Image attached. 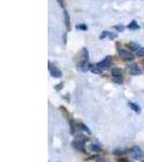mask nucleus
<instances>
[{"mask_svg":"<svg viewBox=\"0 0 144 162\" xmlns=\"http://www.w3.org/2000/svg\"><path fill=\"white\" fill-rule=\"evenodd\" d=\"M111 63H112V56H111V55H108V56H106V57L104 58L102 62L98 63L97 66L99 67L100 69H107L108 66L111 65Z\"/></svg>","mask_w":144,"mask_h":162,"instance_id":"nucleus-1","label":"nucleus"},{"mask_svg":"<svg viewBox=\"0 0 144 162\" xmlns=\"http://www.w3.org/2000/svg\"><path fill=\"white\" fill-rule=\"evenodd\" d=\"M131 154H132L133 158L136 160L141 159L142 157H143V151H142V149L139 146H133L132 148H131Z\"/></svg>","mask_w":144,"mask_h":162,"instance_id":"nucleus-2","label":"nucleus"},{"mask_svg":"<svg viewBox=\"0 0 144 162\" xmlns=\"http://www.w3.org/2000/svg\"><path fill=\"white\" fill-rule=\"evenodd\" d=\"M118 55H119V57L124 60H132L133 57H134L130 52H128L126 50H120L118 52Z\"/></svg>","mask_w":144,"mask_h":162,"instance_id":"nucleus-3","label":"nucleus"},{"mask_svg":"<svg viewBox=\"0 0 144 162\" xmlns=\"http://www.w3.org/2000/svg\"><path fill=\"white\" fill-rule=\"evenodd\" d=\"M77 68L79 69V70H81V72H86L91 69V65H90L88 62H86V60H81V62H79V63L77 64Z\"/></svg>","mask_w":144,"mask_h":162,"instance_id":"nucleus-4","label":"nucleus"},{"mask_svg":"<svg viewBox=\"0 0 144 162\" xmlns=\"http://www.w3.org/2000/svg\"><path fill=\"white\" fill-rule=\"evenodd\" d=\"M73 147L77 150H80V151H83L85 150V142L80 138H76L74 142H73Z\"/></svg>","mask_w":144,"mask_h":162,"instance_id":"nucleus-5","label":"nucleus"},{"mask_svg":"<svg viewBox=\"0 0 144 162\" xmlns=\"http://www.w3.org/2000/svg\"><path fill=\"white\" fill-rule=\"evenodd\" d=\"M49 69H50V75L54 78H60L62 77V72L60 69L56 68V67L51 66V63H49Z\"/></svg>","mask_w":144,"mask_h":162,"instance_id":"nucleus-6","label":"nucleus"},{"mask_svg":"<svg viewBox=\"0 0 144 162\" xmlns=\"http://www.w3.org/2000/svg\"><path fill=\"white\" fill-rule=\"evenodd\" d=\"M130 72L132 75H134V76H136V75H141L142 74V70L140 68H139L138 64H132L130 66Z\"/></svg>","mask_w":144,"mask_h":162,"instance_id":"nucleus-7","label":"nucleus"},{"mask_svg":"<svg viewBox=\"0 0 144 162\" xmlns=\"http://www.w3.org/2000/svg\"><path fill=\"white\" fill-rule=\"evenodd\" d=\"M89 150L93 151V152H100V151L102 150V148H101V146H99L98 144H91V145L89 146Z\"/></svg>","mask_w":144,"mask_h":162,"instance_id":"nucleus-8","label":"nucleus"},{"mask_svg":"<svg viewBox=\"0 0 144 162\" xmlns=\"http://www.w3.org/2000/svg\"><path fill=\"white\" fill-rule=\"evenodd\" d=\"M112 75H113V77H122V68H113L112 69Z\"/></svg>","mask_w":144,"mask_h":162,"instance_id":"nucleus-9","label":"nucleus"},{"mask_svg":"<svg viewBox=\"0 0 144 162\" xmlns=\"http://www.w3.org/2000/svg\"><path fill=\"white\" fill-rule=\"evenodd\" d=\"M104 37H110L111 39H113V38H116V37H117V34H115V33H110V31H103L102 35H101V38H104Z\"/></svg>","mask_w":144,"mask_h":162,"instance_id":"nucleus-10","label":"nucleus"},{"mask_svg":"<svg viewBox=\"0 0 144 162\" xmlns=\"http://www.w3.org/2000/svg\"><path fill=\"white\" fill-rule=\"evenodd\" d=\"M128 47L130 48L131 49V51H134V52H136V51H138L139 49H140V46H139V44H136V43H134V42H130V43H128L127 44Z\"/></svg>","mask_w":144,"mask_h":162,"instance_id":"nucleus-11","label":"nucleus"},{"mask_svg":"<svg viewBox=\"0 0 144 162\" xmlns=\"http://www.w3.org/2000/svg\"><path fill=\"white\" fill-rule=\"evenodd\" d=\"M93 74H97V75H100L102 74V69H100L97 65H91V69H90Z\"/></svg>","mask_w":144,"mask_h":162,"instance_id":"nucleus-12","label":"nucleus"},{"mask_svg":"<svg viewBox=\"0 0 144 162\" xmlns=\"http://www.w3.org/2000/svg\"><path fill=\"white\" fill-rule=\"evenodd\" d=\"M64 21H65L66 28L67 29H69V16H68V13H67L66 10H64Z\"/></svg>","mask_w":144,"mask_h":162,"instance_id":"nucleus-13","label":"nucleus"},{"mask_svg":"<svg viewBox=\"0 0 144 162\" xmlns=\"http://www.w3.org/2000/svg\"><path fill=\"white\" fill-rule=\"evenodd\" d=\"M129 106H130V108H132L136 113H141V109H140V106H139V105L134 104V103H129Z\"/></svg>","mask_w":144,"mask_h":162,"instance_id":"nucleus-14","label":"nucleus"},{"mask_svg":"<svg viewBox=\"0 0 144 162\" xmlns=\"http://www.w3.org/2000/svg\"><path fill=\"white\" fill-rule=\"evenodd\" d=\"M81 55H82L83 60L88 62V60H89V53H88V50H87L86 48H83V49H82V51H81Z\"/></svg>","mask_w":144,"mask_h":162,"instance_id":"nucleus-15","label":"nucleus"},{"mask_svg":"<svg viewBox=\"0 0 144 162\" xmlns=\"http://www.w3.org/2000/svg\"><path fill=\"white\" fill-rule=\"evenodd\" d=\"M128 28L130 30H136V29H139V25L136 24V21H132V22L130 23V24L128 25Z\"/></svg>","mask_w":144,"mask_h":162,"instance_id":"nucleus-16","label":"nucleus"},{"mask_svg":"<svg viewBox=\"0 0 144 162\" xmlns=\"http://www.w3.org/2000/svg\"><path fill=\"white\" fill-rule=\"evenodd\" d=\"M127 151L122 150V149H116V150L113 151V155L114 156H122V155H125Z\"/></svg>","mask_w":144,"mask_h":162,"instance_id":"nucleus-17","label":"nucleus"},{"mask_svg":"<svg viewBox=\"0 0 144 162\" xmlns=\"http://www.w3.org/2000/svg\"><path fill=\"white\" fill-rule=\"evenodd\" d=\"M113 81L115 83H118V84H120V83L124 82V79H122V77H113Z\"/></svg>","mask_w":144,"mask_h":162,"instance_id":"nucleus-18","label":"nucleus"},{"mask_svg":"<svg viewBox=\"0 0 144 162\" xmlns=\"http://www.w3.org/2000/svg\"><path fill=\"white\" fill-rule=\"evenodd\" d=\"M79 126H80L81 130H83V131H85L86 133H88V134H91V131H90V130H89L88 128H87V126L85 125V124L81 123V124H79Z\"/></svg>","mask_w":144,"mask_h":162,"instance_id":"nucleus-19","label":"nucleus"},{"mask_svg":"<svg viewBox=\"0 0 144 162\" xmlns=\"http://www.w3.org/2000/svg\"><path fill=\"white\" fill-rule=\"evenodd\" d=\"M136 56H144V48H140L136 52Z\"/></svg>","mask_w":144,"mask_h":162,"instance_id":"nucleus-20","label":"nucleus"},{"mask_svg":"<svg viewBox=\"0 0 144 162\" xmlns=\"http://www.w3.org/2000/svg\"><path fill=\"white\" fill-rule=\"evenodd\" d=\"M69 124H70V131H72V133L74 134V133H75V124H74V121H73L72 119H69Z\"/></svg>","mask_w":144,"mask_h":162,"instance_id":"nucleus-21","label":"nucleus"},{"mask_svg":"<svg viewBox=\"0 0 144 162\" xmlns=\"http://www.w3.org/2000/svg\"><path fill=\"white\" fill-rule=\"evenodd\" d=\"M76 28L77 29H80V30H87V26L85 24H79V25H76Z\"/></svg>","mask_w":144,"mask_h":162,"instance_id":"nucleus-22","label":"nucleus"},{"mask_svg":"<svg viewBox=\"0 0 144 162\" xmlns=\"http://www.w3.org/2000/svg\"><path fill=\"white\" fill-rule=\"evenodd\" d=\"M115 28L118 29V31H122V30L125 29V26H122V25H117V26H115Z\"/></svg>","mask_w":144,"mask_h":162,"instance_id":"nucleus-23","label":"nucleus"},{"mask_svg":"<svg viewBox=\"0 0 144 162\" xmlns=\"http://www.w3.org/2000/svg\"><path fill=\"white\" fill-rule=\"evenodd\" d=\"M63 88V84H58V85H56V90H60V89H62Z\"/></svg>","mask_w":144,"mask_h":162,"instance_id":"nucleus-24","label":"nucleus"},{"mask_svg":"<svg viewBox=\"0 0 144 162\" xmlns=\"http://www.w3.org/2000/svg\"><path fill=\"white\" fill-rule=\"evenodd\" d=\"M58 3H60L62 7H64V2H63V1H58Z\"/></svg>","mask_w":144,"mask_h":162,"instance_id":"nucleus-25","label":"nucleus"},{"mask_svg":"<svg viewBox=\"0 0 144 162\" xmlns=\"http://www.w3.org/2000/svg\"><path fill=\"white\" fill-rule=\"evenodd\" d=\"M98 162H105V161H104V160H102V159H99V160H98Z\"/></svg>","mask_w":144,"mask_h":162,"instance_id":"nucleus-26","label":"nucleus"},{"mask_svg":"<svg viewBox=\"0 0 144 162\" xmlns=\"http://www.w3.org/2000/svg\"><path fill=\"white\" fill-rule=\"evenodd\" d=\"M143 162H144V161H143Z\"/></svg>","mask_w":144,"mask_h":162,"instance_id":"nucleus-27","label":"nucleus"}]
</instances>
